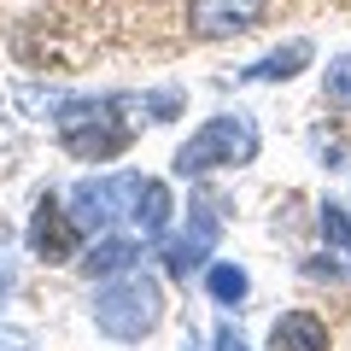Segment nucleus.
<instances>
[{
	"label": "nucleus",
	"instance_id": "6e6552de",
	"mask_svg": "<svg viewBox=\"0 0 351 351\" xmlns=\"http://www.w3.org/2000/svg\"><path fill=\"white\" fill-rule=\"evenodd\" d=\"M269 351H328V328L311 311H287L269 328Z\"/></svg>",
	"mask_w": 351,
	"mask_h": 351
},
{
	"label": "nucleus",
	"instance_id": "0eeeda50",
	"mask_svg": "<svg viewBox=\"0 0 351 351\" xmlns=\"http://www.w3.org/2000/svg\"><path fill=\"white\" fill-rule=\"evenodd\" d=\"M76 246H82V228H76V217L64 211L59 199H41L36 217H29V252H36L41 263H71Z\"/></svg>",
	"mask_w": 351,
	"mask_h": 351
},
{
	"label": "nucleus",
	"instance_id": "9d476101",
	"mask_svg": "<svg viewBox=\"0 0 351 351\" xmlns=\"http://www.w3.org/2000/svg\"><path fill=\"white\" fill-rule=\"evenodd\" d=\"M170 211H176V199H170V188L164 182H141V199H135V228H141V240H158L164 228H170Z\"/></svg>",
	"mask_w": 351,
	"mask_h": 351
},
{
	"label": "nucleus",
	"instance_id": "4468645a",
	"mask_svg": "<svg viewBox=\"0 0 351 351\" xmlns=\"http://www.w3.org/2000/svg\"><path fill=\"white\" fill-rule=\"evenodd\" d=\"M322 234H328V246H339L351 258V217L339 205H322Z\"/></svg>",
	"mask_w": 351,
	"mask_h": 351
},
{
	"label": "nucleus",
	"instance_id": "dca6fc26",
	"mask_svg": "<svg viewBox=\"0 0 351 351\" xmlns=\"http://www.w3.org/2000/svg\"><path fill=\"white\" fill-rule=\"evenodd\" d=\"M12 287V252H6V234H0V293Z\"/></svg>",
	"mask_w": 351,
	"mask_h": 351
},
{
	"label": "nucleus",
	"instance_id": "1a4fd4ad",
	"mask_svg": "<svg viewBox=\"0 0 351 351\" xmlns=\"http://www.w3.org/2000/svg\"><path fill=\"white\" fill-rule=\"evenodd\" d=\"M304 64H311V41H287V47H276V53H263L258 64H246V82H287V76H299Z\"/></svg>",
	"mask_w": 351,
	"mask_h": 351
},
{
	"label": "nucleus",
	"instance_id": "ddd939ff",
	"mask_svg": "<svg viewBox=\"0 0 351 351\" xmlns=\"http://www.w3.org/2000/svg\"><path fill=\"white\" fill-rule=\"evenodd\" d=\"M328 100L351 112V53H339V59L328 64Z\"/></svg>",
	"mask_w": 351,
	"mask_h": 351
},
{
	"label": "nucleus",
	"instance_id": "7ed1b4c3",
	"mask_svg": "<svg viewBox=\"0 0 351 351\" xmlns=\"http://www.w3.org/2000/svg\"><path fill=\"white\" fill-rule=\"evenodd\" d=\"M258 158V123L246 112H223L188 135V147L176 152V176H211V170H228V164H252Z\"/></svg>",
	"mask_w": 351,
	"mask_h": 351
},
{
	"label": "nucleus",
	"instance_id": "20e7f679",
	"mask_svg": "<svg viewBox=\"0 0 351 351\" xmlns=\"http://www.w3.org/2000/svg\"><path fill=\"white\" fill-rule=\"evenodd\" d=\"M141 199V176H100V182H76L71 188V217L82 234H106L117 217H129Z\"/></svg>",
	"mask_w": 351,
	"mask_h": 351
},
{
	"label": "nucleus",
	"instance_id": "2eb2a0df",
	"mask_svg": "<svg viewBox=\"0 0 351 351\" xmlns=\"http://www.w3.org/2000/svg\"><path fill=\"white\" fill-rule=\"evenodd\" d=\"M211 346H217V351H252V346H246V339H240V334H234L228 322L217 328V339H211Z\"/></svg>",
	"mask_w": 351,
	"mask_h": 351
},
{
	"label": "nucleus",
	"instance_id": "39448f33",
	"mask_svg": "<svg viewBox=\"0 0 351 351\" xmlns=\"http://www.w3.org/2000/svg\"><path fill=\"white\" fill-rule=\"evenodd\" d=\"M269 0H188V29L199 41H223V36H246L258 29Z\"/></svg>",
	"mask_w": 351,
	"mask_h": 351
},
{
	"label": "nucleus",
	"instance_id": "f8f14e48",
	"mask_svg": "<svg viewBox=\"0 0 351 351\" xmlns=\"http://www.w3.org/2000/svg\"><path fill=\"white\" fill-rule=\"evenodd\" d=\"M205 287H211V299H217V304H246L252 281H246V269H240V263H211Z\"/></svg>",
	"mask_w": 351,
	"mask_h": 351
},
{
	"label": "nucleus",
	"instance_id": "f3484780",
	"mask_svg": "<svg viewBox=\"0 0 351 351\" xmlns=\"http://www.w3.org/2000/svg\"><path fill=\"white\" fill-rule=\"evenodd\" d=\"M0 351H29V339H24V334H6V328H0Z\"/></svg>",
	"mask_w": 351,
	"mask_h": 351
},
{
	"label": "nucleus",
	"instance_id": "423d86ee",
	"mask_svg": "<svg viewBox=\"0 0 351 351\" xmlns=\"http://www.w3.org/2000/svg\"><path fill=\"white\" fill-rule=\"evenodd\" d=\"M217 234H223V223H217V211L211 205H188V228L164 246V269H170L176 281H188L193 269H199L205 258H211V246H217Z\"/></svg>",
	"mask_w": 351,
	"mask_h": 351
},
{
	"label": "nucleus",
	"instance_id": "9b49d317",
	"mask_svg": "<svg viewBox=\"0 0 351 351\" xmlns=\"http://www.w3.org/2000/svg\"><path fill=\"white\" fill-rule=\"evenodd\" d=\"M135 258H141V240H117V234H106V240H94V252L82 258V269H88V276H100V281H112V276H123Z\"/></svg>",
	"mask_w": 351,
	"mask_h": 351
},
{
	"label": "nucleus",
	"instance_id": "f03ea898",
	"mask_svg": "<svg viewBox=\"0 0 351 351\" xmlns=\"http://www.w3.org/2000/svg\"><path fill=\"white\" fill-rule=\"evenodd\" d=\"M129 100H71V106H59V141H64V152L71 158H82V164H106V158H117V152L129 147V117H117Z\"/></svg>",
	"mask_w": 351,
	"mask_h": 351
},
{
	"label": "nucleus",
	"instance_id": "f257e3e1",
	"mask_svg": "<svg viewBox=\"0 0 351 351\" xmlns=\"http://www.w3.org/2000/svg\"><path fill=\"white\" fill-rule=\"evenodd\" d=\"M164 322V293L152 276H141V269H123V276H112L100 293H94V328L112 339H147L152 328Z\"/></svg>",
	"mask_w": 351,
	"mask_h": 351
},
{
	"label": "nucleus",
	"instance_id": "a211bd4d",
	"mask_svg": "<svg viewBox=\"0 0 351 351\" xmlns=\"http://www.w3.org/2000/svg\"><path fill=\"white\" fill-rule=\"evenodd\" d=\"M182 351H199V346H193V339H188V346H182Z\"/></svg>",
	"mask_w": 351,
	"mask_h": 351
}]
</instances>
